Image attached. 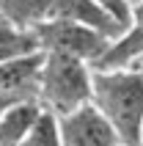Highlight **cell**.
<instances>
[{"label":"cell","mask_w":143,"mask_h":146,"mask_svg":"<svg viewBox=\"0 0 143 146\" xmlns=\"http://www.w3.org/2000/svg\"><path fill=\"white\" fill-rule=\"evenodd\" d=\"M91 105L107 119L121 146H143V66L94 69Z\"/></svg>","instance_id":"1"},{"label":"cell","mask_w":143,"mask_h":146,"mask_svg":"<svg viewBox=\"0 0 143 146\" xmlns=\"http://www.w3.org/2000/svg\"><path fill=\"white\" fill-rule=\"evenodd\" d=\"M94 91V66L88 61L61 52H44L39 80V102L52 113L64 116L91 102Z\"/></svg>","instance_id":"2"},{"label":"cell","mask_w":143,"mask_h":146,"mask_svg":"<svg viewBox=\"0 0 143 146\" xmlns=\"http://www.w3.org/2000/svg\"><path fill=\"white\" fill-rule=\"evenodd\" d=\"M36 41H39L41 52H61V55H72L80 61H88L94 66L99 58L107 52L110 41L105 33L88 28V25H77L69 19H47L36 28Z\"/></svg>","instance_id":"3"},{"label":"cell","mask_w":143,"mask_h":146,"mask_svg":"<svg viewBox=\"0 0 143 146\" xmlns=\"http://www.w3.org/2000/svg\"><path fill=\"white\" fill-rule=\"evenodd\" d=\"M58 119H61V143L64 146H121L116 130L91 102Z\"/></svg>","instance_id":"4"},{"label":"cell","mask_w":143,"mask_h":146,"mask_svg":"<svg viewBox=\"0 0 143 146\" xmlns=\"http://www.w3.org/2000/svg\"><path fill=\"white\" fill-rule=\"evenodd\" d=\"M41 64L44 52H28L0 61V97L11 99H39V80H41Z\"/></svg>","instance_id":"5"},{"label":"cell","mask_w":143,"mask_h":146,"mask_svg":"<svg viewBox=\"0 0 143 146\" xmlns=\"http://www.w3.org/2000/svg\"><path fill=\"white\" fill-rule=\"evenodd\" d=\"M55 19H69L77 25H88L94 31L105 33L107 39H119L124 33V25L99 3V0H55L52 3Z\"/></svg>","instance_id":"6"},{"label":"cell","mask_w":143,"mask_h":146,"mask_svg":"<svg viewBox=\"0 0 143 146\" xmlns=\"http://www.w3.org/2000/svg\"><path fill=\"white\" fill-rule=\"evenodd\" d=\"M143 61V0L132 3V17L129 25L124 28L119 39L110 41V47L99 61L94 64V69H113V66H129Z\"/></svg>","instance_id":"7"},{"label":"cell","mask_w":143,"mask_h":146,"mask_svg":"<svg viewBox=\"0 0 143 146\" xmlns=\"http://www.w3.org/2000/svg\"><path fill=\"white\" fill-rule=\"evenodd\" d=\"M41 113L39 99H17L0 113V143L3 146H22L28 138L36 116Z\"/></svg>","instance_id":"8"},{"label":"cell","mask_w":143,"mask_h":146,"mask_svg":"<svg viewBox=\"0 0 143 146\" xmlns=\"http://www.w3.org/2000/svg\"><path fill=\"white\" fill-rule=\"evenodd\" d=\"M52 3L55 0H0V17L22 31H36L52 19Z\"/></svg>","instance_id":"9"},{"label":"cell","mask_w":143,"mask_h":146,"mask_svg":"<svg viewBox=\"0 0 143 146\" xmlns=\"http://www.w3.org/2000/svg\"><path fill=\"white\" fill-rule=\"evenodd\" d=\"M36 50H39L36 33L22 31V28H17V25H11L8 19L0 17V61L28 55V52H36Z\"/></svg>","instance_id":"10"},{"label":"cell","mask_w":143,"mask_h":146,"mask_svg":"<svg viewBox=\"0 0 143 146\" xmlns=\"http://www.w3.org/2000/svg\"><path fill=\"white\" fill-rule=\"evenodd\" d=\"M22 146H64L61 143V119L58 113L41 108V113L36 116L28 138L22 141Z\"/></svg>","instance_id":"11"},{"label":"cell","mask_w":143,"mask_h":146,"mask_svg":"<svg viewBox=\"0 0 143 146\" xmlns=\"http://www.w3.org/2000/svg\"><path fill=\"white\" fill-rule=\"evenodd\" d=\"M99 3H102L124 28L129 25V17H132V3H129V0H99Z\"/></svg>","instance_id":"12"},{"label":"cell","mask_w":143,"mask_h":146,"mask_svg":"<svg viewBox=\"0 0 143 146\" xmlns=\"http://www.w3.org/2000/svg\"><path fill=\"white\" fill-rule=\"evenodd\" d=\"M8 105H11V99H6V97H0V113H3V110H6Z\"/></svg>","instance_id":"13"},{"label":"cell","mask_w":143,"mask_h":146,"mask_svg":"<svg viewBox=\"0 0 143 146\" xmlns=\"http://www.w3.org/2000/svg\"><path fill=\"white\" fill-rule=\"evenodd\" d=\"M129 3H138V0H129Z\"/></svg>","instance_id":"14"},{"label":"cell","mask_w":143,"mask_h":146,"mask_svg":"<svg viewBox=\"0 0 143 146\" xmlns=\"http://www.w3.org/2000/svg\"><path fill=\"white\" fill-rule=\"evenodd\" d=\"M138 64H140V66H143V61H138Z\"/></svg>","instance_id":"15"},{"label":"cell","mask_w":143,"mask_h":146,"mask_svg":"<svg viewBox=\"0 0 143 146\" xmlns=\"http://www.w3.org/2000/svg\"><path fill=\"white\" fill-rule=\"evenodd\" d=\"M0 146H3V143H0Z\"/></svg>","instance_id":"16"}]
</instances>
